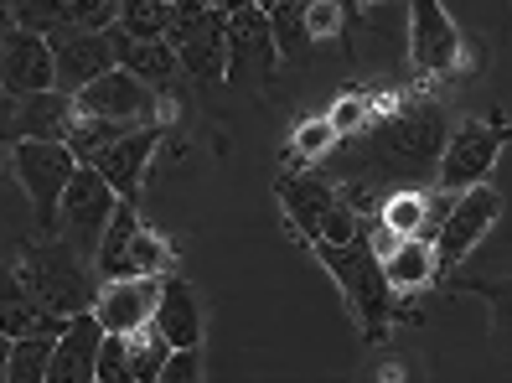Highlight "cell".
Here are the masks:
<instances>
[{
    "mask_svg": "<svg viewBox=\"0 0 512 383\" xmlns=\"http://www.w3.org/2000/svg\"><path fill=\"white\" fill-rule=\"evenodd\" d=\"M445 114L435 104H409L388 114L383 125L363 130V151H357V182H425L440 166L445 151Z\"/></svg>",
    "mask_w": 512,
    "mask_h": 383,
    "instance_id": "6da1fadb",
    "label": "cell"
},
{
    "mask_svg": "<svg viewBox=\"0 0 512 383\" xmlns=\"http://www.w3.org/2000/svg\"><path fill=\"white\" fill-rule=\"evenodd\" d=\"M16 275L32 296L52 311V316H78V311H94V296H99V270L94 259H83L68 239L57 233H42L21 249L16 259Z\"/></svg>",
    "mask_w": 512,
    "mask_h": 383,
    "instance_id": "7a4b0ae2",
    "label": "cell"
},
{
    "mask_svg": "<svg viewBox=\"0 0 512 383\" xmlns=\"http://www.w3.org/2000/svg\"><path fill=\"white\" fill-rule=\"evenodd\" d=\"M316 254H321L326 270L337 275L352 311L363 316V332L378 342L383 327H388V311H394V290H388V280H383V259L373 249V233L363 228L352 244H316Z\"/></svg>",
    "mask_w": 512,
    "mask_h": 383,
    "instance_id": "3957f363",
    "label": "cell"
},
{
    "mask_svg": "<svg viewBox=\"0 0 512 383\" xmlns=\"http://www.w3.org/2000/svg\"><path fill=\"white\" fill-rule=\"evenodd\" d=\"M78 166L83 161L63 140H16L11 171H16V182H21L26 202H32V213H37V233H57V208H63V192H68Z\"/></svg>",
    "mask_w": 512,
    "mask_h": 383,
    "instance_id": "277c9868",
    "label": "cell"
},
{
    "mask_svg": "<svg viewBox=\"0 0 512 383\" xmlns=\"http://www.w3.org/2000/svg\"><path fill=\"white\" fill-rule=\"evenodd\" d=\"M223 16L207 0H176L171 6V32L166 42L176 47V63L197 83H218L228 78V42H223Z\"/></svg>",
    "mask_w": 512,
    "mask_h": 383,
    "instance_id": "5b68a950",
    "label": "cell"
},
{
    "mask_svg": "<svg viewBox=\"0 0 512 383\" xmlns=\"http://www.w3.org/2000/svg\"><path fill=\"white\" fill-rule=\"evenodd\" d=\"M280 197H285V208L300 228V239H311V244H352L357 233L368 228L337 197V187H326L321 176H285Z\"/></svg>",
    "mask_w": 512,
    "mask_h": 383,
    "instance_id": "8992f818",
    "label": "cell"
},
{
    "mask_svg": "<svg viewBox=\"0 0 512 383\" xmlns=\"http://www.w3.org/2000/svg\"><path fill=\"white\" fill-rule=\"evenodd\" d=\"M119 202H125V197L104 182L99 166H78L68 192H63V208H57V239H68L83 259H94Z\"/></svg>",
    "mask_w": 512,
    "mask_h": 383,
    "instance_id": "52a82bcc",
    "label": "cell"
},
{
    "mask_svg": "<svg viewBox=\"0 0 512 383\" xmlns=\"http://www.w3.org/2000/svg\"><path fill=\"white\" fill-rule=\"evenodd\" d=\"M512 140L507 125H481V120H466L456 135L445 140L440 151V166H435V187L445 197H461L471 187H487V176L502 156V145Z\"/></svg>",
    "mask_w": 512,
    "mask_h": 383,
    "instance_id": "ba28073f",
    "label": "cell"
},
{
    "mask_svg": "<svg viewBox=\"0 0 512 383\" xmlns=\"http://www.w3.org/2000/svg\"><path fill=\"white\" fill-rule=\"evenodd\" d=\"M352 16L357 0H285V6L269 11V26H275L280 57H300L321 42H342Z\"/></svg>",
    "mask_w": 512,
    "mask_h": 383,
    "instance_id": "9c48e42d",
    "label": "cell"
},
{
    "mask_svg": "<svg viewBox=\"0 0 512 383\" xmlns=\"http://www.w3.org/2000/svg\"><path fill=\"white\" fill-rule=\"evenodd\" d=\"M73 109L78 114H94V120H109V125H125V130H140V125H156V88H145L135 73L125 68H109L104 78H94L83 88V94H73Z\"/></svg>",
    "mask_w": 512,
    "mask_h": 383,
    "instance_id": "30bf717a",
    "label": "cell"
},
{
    "mask_svg": "<svg viewBox=\"0 0 512 383\" xmlns=\"http://www.w3.org/2000/svg\"><path fill=\"white\" fill-rule=\"evenodd\" d=\"M502 218V192L492 187H471L461 197H450V208L435 228V259H440V275L456 270V264L481 244V233H487L492 223Z\"/></svg>",
    "mask_w": 512,
    "mask_h": 383,
    "instance_id": "8fae6325",
    "label": "cell"
},
{
    "mask_svg": "<svg viewBox=\"0 0 512 383\" xmlns=\"http://www.w3.org/2000/svg\"><path fill=\"white\" fill-rule=\"evenodd\" d=\"M409 57L419 73L445 78L461 68V32L440 0H409Z\"/></svg>",
    "mask_w": 512,
    "mask_h": 383,
    "instance_id": "7c38bea8",
    "label": "cell"
},
{
    "mask_svg": "<svg viewBox=\"0 0 512 383\" xmlns=\"http://www.w3.org/2000/svg\"><path fill=\"white\" fill-rule=\"evenodd\" d=\"M57 78L52 68V42L42 32H26V26H11L0 37V88L16 99H32V94H47Z\"/></svg>",
    "mask_w": 512,
    "mask_h": 383,
    "instance_id": "4fadbf2b",
    "label": "cell"
},
{
    "mask_svg": "<svg viewBox=\"0 0 512 383\" xmlns=\"http://www.w3.org/2000/svg\"><path fill=\"white\" fill-rule=\"evenodd\" d=\"M161 280L166 275H125V280H99V296H94V316L99 327L125 337L135 327H145L156 316V301H161Z\"/></svg>",
    "mask_w": 512,
    "mask_h": 383,
    "instance_id": "5bb4252c",
    "label": "cell"
},
{
    "mask_svg": "<svg viewBox=\"0 0 512 383\" xmlns=\"http://www.w3.org/2000/svg\"><path fill=\"white\" fill-rule=\"evenodd\" d=\"M52 88L57 94H83L94 78H104L114 68V47H109V26L104 32H63V37H52Z\"/></svg>",
    "mask_w": 512,
    "mask_h": 383,
    "instance_id": "9a60e30c",
    "label": "cell"
},
{
    "mask_svg": "<svg viewBox=\"0 0 512 383\" xmlns=\"http://www.w3.org/2000/svg\"><path fill=\"white\" fill-rule=\"evenodd\" d=\"M223 42H228V78H269L280 63L275 26H269V11H259V6L228 16Z\"/></svg>",
    "mask_w": 512,
    "mask_h": 383,
    "instance_id": "2e32d148",
    "label": "cell"
},
{
    "mask_svg": "<svg viewBox=\"0 0 512 383\" xmlns=\"http://www.w3.org/2000/svg\"><path fill=\"white\" fill-rule=\"evenodd\" d=\"M11 16L26 32H42L47 42L63 32H104V26H114L104 0H11Z\"/></svg>",
    "mask_w": 512,
    "mask_h": 383,
    "instance_id": "e0dca14e",
    "label": "cell"
},
{
    "mask_svg": "<svg viewBox=\"0 0 512 383\" xmlns=\"http://www.w3.org/2000/svg\"><path fill=\"white\" fill-rule=\"evenodd\" d=\"M373 249L383 259V280L394 296H414L440 280V259H435V244L430 239H394V233L373 228Z\"/></svg>",
    "mask_w": 512,
    "mask_h": 383,
    "instance_id": "ac0fdd59",
    "label": "cell"
},
{
    "mask_svg": "<svg viewBox=\"0 0 512 383\" xmlns=\"http://www.w3.org/2000/svg\"><path fill=\"white\" fill-rule=\"evenodd\" d=\"M104 327L94 311H78L68 321V332L52 342V363H47V383H94L99 368V347H104Z\"/></svg>",
    "mask_w": 512,
    "mask_h": 383,
    "instance_id": "d6986e66",
    "label": "cell"
},
{
    "mask_svg": "<svg viewBox=\"0 0 512 383\" xmlns=\"http://www.w3.org/2000/svg\"><path fill=\"white\" fill-rule=\"evenodd\" d=\"M156 145H161V125H140V130H130L125 140H114L94 166H99V176H104L119 197L135 202V192H140V182H145V166H150V156H156Z\"/></svg>",
    "mask_w": 512,
    "mask_h": 383,
    "instance_id": "ffe728a7",
    "label": "cell"
},
{
    "mask_svg": "<svg viewBox=\"0 0 512 383\" xmlns=\"http://www.w3.org/2000/svg\"><path fill=\"white\" fill-rule=\"evenodd\" d=\"M161 337L182 352V347H202V306H197V290L182 280V275H166L161 280V301H156V316Z\"/></svg>",
    "mask_w": 512,
    "mask_h": 383,
    "instance_id": "44dd1931",
    "label": "cell"
},
{
    "mask_svg": "<svg viewBox=\"0 0 512 383\" xmlns=\"http://www.w3.org/2000/svg\"><path fill=\"white\" fill-rule=\"evenodd\" d=\"M145 239V223L135 213V202H119L109 228H104V239H99V254H94V270L99 280H125V275H140L135 270V249Z\"/></svg>",
    "mask_w": 512,
    "mask_h": 383,
    "instance_id": "7402d4cb",
    "label": "cell"
},
{
    "mask_svg": "<svg viewBox=\"0 0 512 383\" xmlns=\"http://www.w3.org/2000/svg\"><path fill=\"white\" fill-rule=\"evenodd\" d=\"M32 239H42V233H37V213H32V202H26L21 182H16L11 161H0V259L16 264L21 249Z\"/></svg>",
    "mask_w": 512,
    "mask_h": 383,
    "instance_id": "603a6c76",
    "label": "cell"
},
{
    "mask_svg": "<svg viewBox=\"0 0 512 383\" xmlns=\"http://www.w3.org/2000/svg\"><path fill=\"white\" fill-rule=\"evenodd\" d=\"M109 47H114V68L135 73L145 88H166L176 73H182L171 42H135V37H125V32H114V26H109Z\"/></svg>",
    "mask_w": 512,
    "mask_h": 383,
    "instance_id": "cb8c5ba5",
    "label": "cell"
},
{
    "mask_svg": "<svg viewBox=\"0 0 512 383\" xmlns=\"http://www.w3.org/2000/svg\"><path fill=\"white\" fill-rule=\"evenodd\" d=\"M445 208H450V202H445ZM440 218L445 213L430 208L425 192H394V197H383V208H378V228L394 233V239H430L435 244Z\"/></svg>",
    "mask_w": 512,
    "mask_h": 383,
    "instance_id": "d4e9b609",
    "label": "cell"
},
{
    "mask_svg": "<svg viewBox=\"0 0 512 383\" xmlns=\"http://www.w3.org/2000/svg\"><path fill=\"white\" fill-rule=\"evenodd\" d=\"M68 321L73 316H52L32 290H16V296L6 301V311H0V332H6L11 342H21V337H63L68 332Z\"/></svg>",
    "mask_w": 512,
    "mask_h": 383,
    "instance_id": "484cf974",
    "label": "cell"
},
{
    "mask_svg": "<svg viewBox=\"0 0 512 383\" xmlns=\"http://www.w3.org/2000/svg\"><path fill=\"white\" fill-rule=\"evenodd\" d=\"M73 125V99L47 88V94H32L21 99V135L26 140H63Z\"/></svg>",
    "mask_w": 512,
    "mask_h": 383,
    "instance_id": "4316f807",
    "label": "cell"
},
{
    "mask_svg": "<svg viewBox=\"0 0 512 383\" xmlns=\"http://www.w3.org/2000/svg\"><path fill=\"white\" fill-rule=\"evenodd\" d=\"M114 32H125L135 42H166L171 32V6L166 0H119Z\"/></svg>",
    "mask_w": 512,
    "mask_h": 383,
    "instance_id": "83f0119b",
    "label": "cell"
},
{
    "mask_svg": "<svg viewBox=\"0 0 512 383\" xmlns=\"http://www.w3.org/2000/svg\"><path fill=\"white\" fill-rule=\"evenodd\" d=\"M125 352H130V368H135L140 383H161V368H166V358H171L176 347L161 337L156 321H145V327L125 332Z\"/></svg>",
    "mask_w": 512,
    "mask_h": 383,
    "instance_id": "f1b7e54d",
    "label": "cell"
},
{
    "mask_svg": "<svg viewBox=\"0 0 512 383\" xmlns=\"http://www.w3.org/2000/svg\"><path fill=\"white\" fill-rule=\"evenodd\" d=\"M52 342H57V337H21V342H11V368H6V383H47Z\"/></svg>",
    "mask_w": 512,
    "mask_h": 383,
    "instance_id": "f546056e",
    "label": "cell"
},
{
    "mask_svg": "<svg viewBox=\"0 0 512 383\" xmlns=\"http://www.w3.org/2000/svg\"><path fill=\"white\" fill-rule=\"evenodd\" d=\"M94 383H140L135 368H130V352H125V337H104L99 347V368H94Z\"/></svg>",
    "mask_w": 512,
    "mask_h": 383,
    "instance_id": "4dcf8cb0",
    "label": "cell"
},
{
    "mask_svg": "<svg viewBox=\"0 0 512 383\" xmlns=\"http://www.w3.org/2000/svg\"><path fill=\"white\" fill-rule=\"evenodd\" d=\"M331 145H337V130H331L326 114H321V120H306V125L290 135V151H295V156H306V161H321Z\"/></svg>",
    "mask_w": 512,
    "mask_h": 383,
    "instance_id": "1f68e13d",
    "label": "cell"
},
{
    "mask_svg": "<svg viewBox=\"0 0 512 383\" xmlns=\"http://www.w3.org/2000/svg\"><path fill=\"white\" fill-rule=\"evenodd\" d=\"M326 120H331V130H337V135H363V130L373 125V104H368L363 94H347V99L331 104Z\"/></svg>",
    "mask_w": 512,
    "mask_h": 383,
    "instance_id": "d6a6232c",
    "label": "cell"
},
{
    "mask_svg": "<svg viewBox=\"0 0 512 383\" xmlns=\"http://www.w3.org/2000/svg\"><path fill=\"white\" fill-rule=\"evenodd\" d=\"M16 140H26V135H21V99L0 88V161H11Z\"/></svg>",
    "mask_w": 512,
    "mask_h": 383,
    "instance_id": "836d02e7",
    "label": "cell"
},
{
    "mask_svg": "<svg viewBox=\"0 0 512 383\" xmlns=\"http://www.w3.org/2000/svg\"><path fill=\"white\" fill-rule=\"evenodd\" d=\"M161 383H202V347L171 352L166 368H161Z\"/></svg>",
    "mask_w": 512,
    "mask_h": 383,
    "instance_id": "e575fe53",
    "label": "cell"
},
{
    "mask_svg": "<svg viewBox=\"0 0 512 383\" xmlns=\"http://www.w3.org/2000/svg\"><path fill=\"white\" fill-rule=\"evenodd\" d=\"M16 290H21V275H16V264H6V259H0V311H6V301L16 296Z\"/></svg>",
    "mask_w": 512,
    "mask_h": 383,
    "instance_id": "d590c367",
    "label": "cell"
},
{
    "mask_svg": "<svg viewBox=\"0 0 512 383\" xmlns=\"http://www.w3.org/2000/svg\"><path fill=\"white\" fill-rule=\"evenodd\" d=\"M259 6V0H213V11L228 21V16H238V11H254Z\"/></svg>",
    "mask_w": 512,
    "mask_h": 383,
    "instance_id": "8d00e7d4",
    "label": "cell"
},
{
    "mask_svg": "<svg viewBox=\"0 0 512 383\" xmlns=\"http://www.w3.org/2000/svg\"><path fill=\"white\" fill-rule=\"evenodd\" d=\"M6 368H11V337L0 332V383H6Z\"/></svg>",
    "mask_w": 512,
    "mask_h": 383,
    "instance_id": "74e56055",
    "label": "cell"
},
{
    "mask_svg": "<svg viewBox=\"0 0 512 383\" xmlns=\"http://www.w3.org/2000/svg\"><path fill=\"white\" fill-rule=\"evenodd\" d=\"M11 26H16V16H11V0H0V37H6Z\"/></svg>",
    "mask_w": 512,
    "mask_h": 383,
    "instance_id": "f35d334b",
    "label": "cell"
},
{
    "mask_svg": "<svg viewBox=\"0 0 512 383\" xmlns=\"http://www.w3.org/2000/svg\"><path fill=\"white\" fill-rule=\"evenodd\" d=\"M275 6H285V0H259V11H275Z\"/></svg>",
    "mask_w": 512,
    "mask_h": 383,
    "instance_id": "ab89813d",
    "label": "cell"
},
{
    "mask_svg": "<svg viewBox=\"0 0 512 383\" xmlns=\"http://www.w3.org/2000/svg\"><path fill=\"white\" fill-rule=\"evenodd\" d=\"M357 6H373V0H357Z\"/></svg>",
    "mask_w": 512,
    "mask_h": 383,
    "instance_id": "60d3db41",
    "label": "cell"
},
{
    "mask_svg": "<svg viewBox=\"0 0 512 383\" xmlns=\"http://www.w3.org/2000/svg\"><path fill=\"white\" fill-rule=\"evenodd\" d=\"M166 6H176V0H166Z\"/></svg>",
    "mask_w": 512,
    "mask_h": 383,
    "instance_id": "b9f144b4",
    "label": "cell"
},
{
    "mask_svg": "<svg viewBox=\"0 0 512 383\" xmlns=\"http://www.w3.org/2000/svg\"><path fill=\"white\" fill-rule=\"evenodd\" d=\"M207 6H213V0H207Z\"/></svg>",
    "mask_w": 512,
    "mask_h": 383,
    "instance_id": "7bdbcfd3",
    "label": "cell"
}]
</instances>
